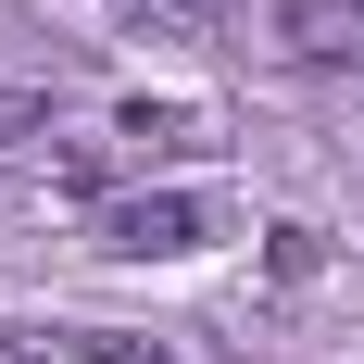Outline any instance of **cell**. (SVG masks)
Masks as SVG:
<instances>
[{"label": "cell", "instance_id": "2", "mask_svg": "<svg viewBox=\"0 0 364 364\" xmlns=\"http://www.w3.org/2000/svg\"><path fill=\"white\" fill-rule=\"evenodd\" d=\"M277 50L314 63V75L364 63V0H277Z\"/></svg>", "mask_w": 364, "mask_h": 364}, {"label": "cell", "instance_id": "1", "mask_svg": "<svg viewBox=\"0 0 364 364\" xmlns=\"http://www.w3.org/2000/svg\"><path fill=\"white\" fill-rule=\"evenodd\" d=\"M214 239V201H188V188H139V201H101V252L113 264H176Z\"/></svg>", "mask_w": 364, "mask_h": 364}, {"label": "cell", "instance_id": "3", "mask_svg": "<svg viewBox=\"0 0 364 364\" xmlns=\"http://www.w3.org/2000/svg\"><path fill=\"white\" fill-rule=\"evenodd\" d=\"M113 26L164 50H239V0H113Z\"/></svg>", "mask_w": 364, "mask_h": 364}, {"label": "cell", "instance_id": "7", "mask_svg": "<svg viewBox=\"0 0 364 364\" xmlns=\"http://www.w3.org/2000/svg\"><path fill=\"white\" fill-rule=\"evenodd\" d=\"M264 264H277V277H289V289H301V277L327 264V239H314V226H277V239H264Z\"/></svg>", "mask_w": 364, "mask_h": 364}, {"label": "cell", "instance_id": "8", "mask_svg": "<svg viewBox=\"0 0 364 364\" xmlns=\"http://www.w3.org/2000/svg\"><path fill=\"white\" fill-rule=\"evenodd\" d=\"M0 364H63V352H50V339H13V327H0Z\"/></svg>", "mask_w": 364, "mask_h": 364}, {"label": "cell", "instance_id": "6", "mask_svg": "<svg viewBox=\"0 0 364 364\" xmlns=\"http://www.w3.org/2000/svg\"><path fill=\"white\" fill-rule=\"evenodd\" d=\"M75 352H88V364H176L164 339H139V327H75Z\"/></svg>", "mask_w": 364, "mask_h": 364}, {"label": "cell", "instance_id": "4", "mask_svg": "<svg viewBox=\"0 0 364 364\" xmlns=\"http://www.w3.org/2000/svg\"><path fill=\"white\" fill-rule=\"evenodd\" d=\"M113 139L139 151V164H176V151H214V113H188V101H126Z\"/></svg>", "mask_w": 364, "mask_h": 364}, {"label": "cell", "instance_id": "5", "mask_svg": "<svg viewBox=\"0 0 364 364\" xmlns=\"http://www.w3.org/2000/svg\"><path fill=\"white\" fill-rule=\"evenodd\" d=\"M50 139V88H0V164Z\"/></svg>", "mask_w": 364, "mask_h": 364}]
</instances>
